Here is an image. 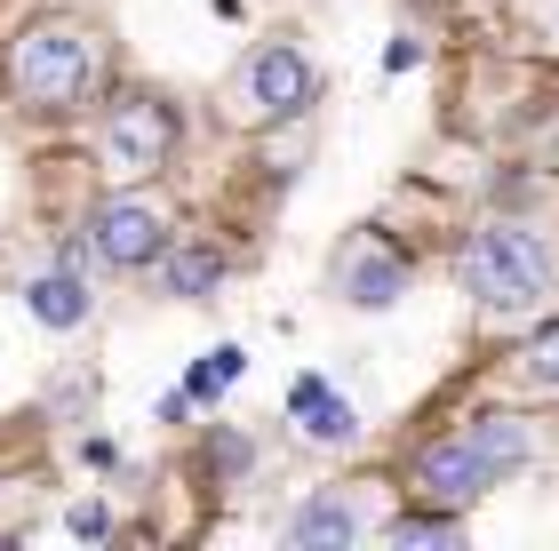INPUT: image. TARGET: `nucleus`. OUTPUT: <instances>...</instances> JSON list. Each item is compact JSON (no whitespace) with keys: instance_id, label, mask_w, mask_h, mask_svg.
I'll use <instances>...</instances> for the list:
<instances>
[{"instance_id":"obj_1","label":"nucleus","mask_w":559,"mask_h":551,"mask_svg":"<svg viewBox=\"0 0 559 551\" xmlns=\"http://www.w3.org/2000/svg\"><path fill=\"white\" fill-rule=\"evenodd\" d=\"M455 272H464V296L479 312H496V320L559 304V248L544 232H527V224H488V232H472Z\"/></svg>"},{"instance_id":"obj_2","label":"nucleus","mask_w":559,"mask_h":551,"mask_svg":"<svg viewBox=\"0 0 559 551\" xmlns=\"http://www.w3.org/2000/svg\"><path fill=\"white\" fill-rule=\"evenodd\" d=\"M536 447H544L536 423H520V416L464 423V432L431 440L424 456H416V495H431V504H472V495H488V488L512 480Z\"/></svg>"},{"instance_id":"obj_3","label":"nucleus","mask_w":559,"mask_h":551,"mask_svg":"<svg viewBox=\"0 0 559 551\" xmlns=\"http://www.w3.org/2000/svg\"><path fill=\"white\" fill-rule=\"evenodd\" d=\"M105 72V33L88 16H40L9 48V88L40 112H72Z\"/></svg>"},{"instance_id":"obj_4","label":"nucleus","mask_w":559,"mask_h":551,"mask_svg":"<svg viewBox=\"0 0 559 551\" xmlns=\"http://www.w3.org/2000/svg\"><path fill=\"white\" fill-rule=\"evenodd\" d=\"M312 64H304V48L296 40H264V48H248L240 72H233V88H224V120L233 129H264V120H296L304 105H312Z\"/></svg>"},{"instance_id":"obj_5","label":"nucleus","mask_w":559,"mask_h":551,"mask_svg":"<svg viewBox=\"0 0 559 551\" xmlns=\"http://www.w3.org/2000/svg\"><path fill=\"white\" fill-rule=\"evenodd\" d=\"M376 519H384V488H320L288 512V543L296 551H352Z\"/></svg>"},{"instance_id":"obj_6","label":"nucleus","mask_w":559,"mask_h":551,"mask_svg":"<svg viewBox=\"0 0 559 551\" xmlns=\"http://www.w3.org/2000/svg\"><path fill=\"white\" fill-rule=\"evenodd\" d=\"M176 144V112L160 105V96H129V105L105 112V160L112 177H152V168L168 160Z\"/></svg>"},{"instance_id":"obj_7","label":"nucleus","mask_w":559,"mask_h":551,"mask_svg":"<svg viewBox=\"0 0 559 551\" xmlns=\"http://www.w3.org/2000/svg\"><path fill=\"white\" fill-rule=\"evenodd\" d=\"M88 248L105 264H120V272H136V264H152L168 248V216L152 208V200H105V208L88 216Z\"/></svg>"},{"instance_id":"obj_8","label":"nucleus","mask_w":559,"mask_h":551,"mask_svg":"<svg viewBox=\"0 0 559 551\" xmlns=\"http://www.w3.org/2000/svg\"><path fill=\"white\" fill-rule=\"evenodd\" d=\"M336 296H344V304H360V312H384V304L408 296V264H400L376 232H352L344 256H336Z\"/></svg>"},{"instance_id":"obj_9","label":"nucleus","mask_w":559,"mask_h":551,"mask_svg":"<svg viewBox=\"0 0 559 551\" xmlns=\"http://www.w3.org/2000/svg\"><path fill=\"white\" fill-rule=\"evenodd\" d=\"M288 423H296V440H304V447H320V456H336V447L360 440V408H352V399H336L328 384H312V375L296 384Z\"/></svg>"},{"instance_id":"obj_10","label":"nucleus","mask_w":559,"mask_h":551,"mask_svg":"<svg viewBox=\"0 0 559 551\" xmlns=\"http://www.w3.org/2000/svg\"><path fill=\"white\" fill-rule=\"evenodd\" d=\"M24 304H33L40 328H81L88 320V288L72 280V272H40V280L24 288Z\"/></svg>"},{"instance_id":"obj_11","label":"nucleus","mask_w":559,"mask_h":551,"mask_svg":"<svg viewBox=\"0 0 559 551\" xmlns=\"http://www.w3.org/2000/svg\"><path fill=\"white\" fill-rule=\"evenodd\" d=\"M216 248H176V256H168V288L176 296H200V288H216Z\"/></svg>"},{"instance_id":"obj_12","label":"nucleus","mask_w":559,"mask_h":551,"mask_svg":"<svg viewBox=\"0 0 559 551\" xmlns=\"http://www.w3.org/2000/svg\"><path fill=\"white\" fill-rule=\"evenodd\" d=\"M520 375H527L536 392H559V328H544V336L520 352Z\"/></svg>"},{"instance_id":"obj_13","label":"nucleus","mask_w":559,"mask_h":551,"mask_svg":"<svg viewBox=\"0 0 559 551\" xmlns=\"http://www.w3.org/2000/svg\"><path fill=\"white\" fill-rule=\"evenodd\" d=\"M233 375H240V352H233V344H224V352H209V360L192 368V392H224V384H233Z\"/></svg>"},{"instance_id":"obj_14","label":"nucleus","mask_w":559,"mask_h":551,"mask_svg":"<svg viewBox=\"0 0 559 551\" xmlns=\"http://www.w3.org/2000/svg\"><path fill=\"white\" fill-rule=\"evenodd\" d=\"M392 543H400V551H408V543H455V528H448V519H400Z\"/></svg>"}]
</instances>
